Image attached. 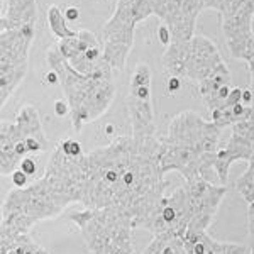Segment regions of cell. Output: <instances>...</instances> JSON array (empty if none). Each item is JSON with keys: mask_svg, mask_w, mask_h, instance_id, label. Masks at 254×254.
<instances>
[{"mask_svg": "<svg viewBox=\"0 0 254 254\" xmlns=\"http://www.w3.org/2000/svg\"><path fill=\"white\" fill-rule=\"evenodd\" d=\"M158 36H159V41H161L163 46L168 48V44H170V41H171V31H170V27L165 26V24H161V26H159V29H158Z\"/></svg>", "mask_w": 254, "mask_h": 254, "instance_id": "24", "label": "cell"}, {"mask_svg": "<svg viewBox=\"0 0 254 254\" xmlns=\"http://www.w3.org/2000/svg\"><path fill=\"white\" fill-rule=\"evenodd\" d=\"M159 0H117V9L102 31L104 60L114 69H124L127 56L134 44V29L137 22L156 15Z\"/></svg>", "mask_w": 254, "mask_h": 254, "instance_id": "4", "label": "cell"}, {"mask_svg": "<svg viewBox=\"0 0 254 254\" xmlns=\"http://www.w3.org/2000/svg\"><path fill=\"white\" fill-rule=\"evenodd\" d=\"M46 17H48V26L51 29L53 34L56 36V39H68V38H75L78 34V31L75 29H69L68 26V20L64 17V12H61V9L58 5H49L48 12H46Z\"/></svg>", "mask_w": 254, "mask_h": 254, "instance_id": "18", "label": "cell"}, {"mask_svg": "<svg viewBox=\"0 0 254 254\" xmlns=\"http://www.w3.org/2000/svg\"><path fill=\"white\" fill-rule=\"evenodd\" d=\"M19 170L22 171V173H26L27 176H32L38 171V163H36V159L34 156H27V158H24L22 161H20V165H19Z\"/></svg>", "mask_w": 254, "mask_h": 254, "instance_id": "22", "label": "cell"}, {"mask_svg": "<svg viewBox=\"0 0 254 254\" xmlns=\"http://www.w3.org/2000/svg\"><path fill=\"white\" fill-rule=\"evenodd\" d=\"M64 208L60 205L56 196L48 190L41 180L26 188H15L7 195V200L2 205V212H19L31 217L36 222L53 219L60 215Z\"/></svg>", "mask_w": 254, "mask_h": 254, "instance_id": "10", "label": "cell"}, {"mask_svg": "<svg viewBox=\"0 0 254 254\" xmlns=\"http://www.w3.org/2000/svg\"><path fill=\"white\" fill-rule=\"evenodd\" d=\"M36 26L0 31V102L5 104L27 73L29 48Z\"/></svg>", "mask_w": 254, "mask_h": 254, "instance_id": "5", "label": "cell"}, {"mask_svg": "<svg viewBox=\"0 0 254 254\" xmlns=\"http://www.w3.org/2000/svg\"><path fill=\"white\" fill-rule=\"evenodd\" d=\"M27 176L26 173H22L20 170H15L14 173L10 175V180H12V185H14L15 188H26L27 185Z\"/></svg>", "mask_w": 254, "mask_h": 254, "instance_id": "23", "label": "cell"}, {"mask_svg": "<svg viewBox=\"0 0 254 254\" xmlns=\"http://www.w3.org/2000/svg\"><path fill=\"white\" fill-rule=\"evenodd\" d=\"M236 188L246 202L254 203V159L249 161L248 170H246L243 176L236 182Z\"/></svg>", "mask_w": 254, "mask_h": 254, "instance_id": "19", "label": "cell"}, {"mask_svg": "<svg viewBox=\"0 0 254 254\" xmlns=\"http://www.w3.org/2000/svg\"><path fill=\"white\" fill-rule=\"evenodd\" d=\"M92 254H136L134 224L117 208H85L69 214Z\"/></svg>", "mask_w": 254, "mask_h": 254, "instance_id": "3", "label": "cell"}, {"mask_svg": "<svg viewBox=\"0 0 254 254\" xmlns=\"http://www.w3.org/2000/svg\"><path fill=\"white\" fill-rule=\"evenodd\" d=\"M227 85H231V71H229L227 64L224 63L222 66L217 68V71L212 73L207 80H203L200 85H196V88H198V92H200V97L203 98V104L207 105L208 102L217 95V92H219L220 88L227 87Z\"/></svg>", "mask_w": 254, "mask_h": 254, "instance_id": "15", "label": "cell"}, {"mask_svg": "<svg viewBox=\"0 0 254 254\" xmlns=\"http://www.w3.org/2000/svg\"><path fill=\"white\" fill-rule=\"evenodd\" d=\"M248 63V69H249V88H251L253 95H254V56L249 61H246ZM254 105V102H253Z\"/></svg>", "mask_w": 254, "mask_h": 254, "instance_id": "28", "label": "cell"}, {"mask_svg": "<svg viewBox=\"0 0 254 254\" xmlns=\"http://www.w3.org/2000/svg\"><path fill=\"white\" fill-rule=\"evenodd\" d=\"M63 12H64V17H66L68 22H75V20L80 19L78 7H66V9H64Z\"/></svg>", "mask_w": 254, "mask_h": 254, "instance_id": "26", "label": "cell"}, {"mask_svg": "<svg viewBox=\"0 0 254 254\" xmlns=\"http://www.w3.org/2000/svg\"><path fill=\"white\" fill-rule=\"evenodd\" d=\"M51 69L60 76V85L71 109V124L80 132L85 124L104 116L116 98V83L112 75L87 76L73 69L60 55L58 48L51 46L46 55Z\"/></svg>", "mask_w": 254, "mask_h": 254, "instance_id": "2", "label": "cell"}, {"mask_svg": "<svg viewBox=\"0 0 254 254\" xmlns=\"http://www.w3.org/2000/svg\"><path fill=\"white\" fill-rule=\"evenodd\" d=\"M136 149L132 136H119L110 144L81 156L85 183L80 203H83L85 208L121 210L124 205L122 180Z\"/></svg>", "mask_w": 254, "mask_h": 254, "instance_id": "1", "label": "cell"}, {"mask_svg": "<svg viewBox=\"0 0 254 254\" xmlns=\"http://www.w3.org/2000/svg\"><path fill=\"white\" fill-rule=\"evenodd\" d=\"M36 20H38L36 0H7V3H3L2 17H0V31L36 26Z\"/></svg>", "mask_w": 254, "mask_h": 254, "instance_id": "14", "label": "cell"}, {"mask_svg": "<svg viewBox=\"0 0 254 254\" xmlns=\"http://www.w3.org/2000/svg\"><path fill=\"white\" fill-rule=\"evenodd\" d=\"M58 147L63 151V154H66L68 158H78V156H81V154H85L83 147H81L80 142L75 141V139H71V137H66V139H63V141H60Z\"/></svg>", "mask_w": 254, "mask_h": 254, "instance_id": "20", "label": "cell"}, {"mask_svg": "<svg viewBox=\"0 0 254 254\" xmlns=\"http://www.w3.org/2000/svg\"><path fill=\"white\" fill-rule=\"evenodd\" d=\"M132 139L137 142L158 137L154 109L151 100V69L146 63H137L130 78L129 93L126 97Z\"/></svg>", "mask_w": 254, "mask_h": 254, "instance_id": "6", "label": "cell"}, {"mask_svg": "<svg viewBox=\"0 0 254 254\" xmlns=\"http://www.w3.org/2000/svg\"><path fill=\"white\" fill-rule=\"evenodd\" d=\"M163 144H165V141H163ZM202 158L203 154H198L196 151L188 149V147L165 144L161 154V171L163 175L178 171L185 178V182H191L200 176Z\"/></svg>", "mask_w": 254, "mask_h": 254, "instance_id": "13", "label": "cell"}, {"mask_svg": "<svg viewBox=\"0 0 254 254\" xmlns=\"http://www.w3.org/2000/svg\"><path fill=\"white\" fill-rule=\"evenodd\" d=\"M55 114L58 117H64L66 114H71V109H69L68 102L64 100H56L55 102Z\"/></svg>", "mask_w": 254, "mask_h": 254, "instance_id": "25", "label": "cell"}, {"mask_svg": "<svg viewBox=\"0 0 254 254\" xmlns=\"http://www.w3.org/2000/svg\"><path fill=\"white\" fill-rule=\"evenodd\" d=\"M44 81H46V83H49V85H56V83H60V76H58V73H56L55 69H51V71L44 75Z\"/></svg>", "mask_w": 254, "mask_h": 254, "instance_id": "30", "label": "cell"}, {"mask_svg": "<svg viewBox=\"0 0 254 254\" xmlns=\"http://www.w3.org/2000/svg\"><path fill=\"white\" fill-rule=\"evenodd\" d=\"M187 254H215L219 241L212 239L207 231H193L188 229L183 236Z\"/></svg>", "mask_w": 254, "mask_h": 254, "instance_id": "16", "label": "cell"}, {"mask_svg": "<svg viewBox=\"0 0 254 254\" xmlns=\"http://www.w3.org/2000/svg\"><path fill=\"white\" fill-rule=\"evenodd\" d=\"M253 102H254V95H253L251 88H249V87L248 88H243V104L248 105V107H251Z\"/></svg>", "mask_w": 254, "mask_h": 254, "instance_id": "29", "label": "cell"}, {"mask_svg": "<svg viewBox=\"0 0 254 254\" xmlns=\"http://www.w3.org/2000/svg\"><path fill=\"white\" fill-rule=\"evenodd\" d=\"M105 132H107V134H114V126H112V124H107V126H105Z\"/></svg>", "mask_w": 254, "mask_h": 254, "instance_id": "31", "label": "cell"}, {"mask_svg": "<svg viewBox=\"0 0 254 254\" xmlns=\"http://www.w3.org/2000/svg\"><path fill=\"white\" fill-rule=\"evenodd\" d=\"M56 48L69 66L81 75H112L114 68L104 60V44L93 32L80 29L75 38L58 41Z\"/></svg>", "mask_w": 254, "mask_h": 254, "instance_id": "8", "label": "cell"}, {"mask_svg": "<svg viewBox=\"0 0 254 254\" xmlns=\"http://www.w3.org/2000/svg\"><path fill=\"white\" fill-rule=\"evenodd\" d=\"M180 87H182V78H176V76H168V92L175 93L178 92Z\"/></svg>", "mask_w": 254, "mask_h": 254, "instance_id": "27", "label": "cell"}, {"mask_svg": "<svg viewBox=\"0 0 254 254\" xmlns=\"http://www.w3.org/2000/svg\"><path fill=\"white\" fill-rule=\"evenodd\" d=\"M220 132L222 129L212 121H205L198 114L185 110L170 121L168 134L163 141L166 146L188 147L198 154H207L220 147Z\"/></svg>", "mask_w": 254, "mask_h": 254, "instance_id": "7", "label": "cell"}, {"mask_svg": "<svg viewBox=\"0 0 254 254\" xmlns=\"http://www.w3.org/2000/svg\"><path fill=\"white\" fill-rule=\"evenodd\" d=\"M188 196H190L191 208H193V219L188 229L193 231H207L214 222L215 214L220 207L224 195L227 193V187L212 185L203 178H195L191 182H185Z\"/></svg>", "mask_w": 254, "mask_h": 254, "instance_id": "11", "label": "cell"}, {"mask_svg": "<svg viewBox=\"0 0 254 254\" xmlns=\"http://www.w3.org/2000/svg\"><path fill=\"white\" fill-rule=\"evenodd\" d=\"M193 219L190 196H188L185 183L176 187L168 196L159 200L156 210L146 220L142 229L149 231L153 236L158 234H176L180 237L185 236Z\"/></svg>", "mask_w": 254, "mask_h": 254, "instance_id": "9", "label": "cell"}, {"mask_svg": "<svg viewBox=\"0 0 254 254\" xmlns=\"http://www.w3.org/2000/svg\"><path fill=\"white\" fill-rule=\"evenodd\" d=\"M3 254H49V253L31 239V241H27V243H22L20 246H17V248L10 249V251H7Z\"/></svg>", "mask_w": 254, "mask_h": 254, "instance_id": "21", "label": "cell"}, {"mask_svg": "<svg viewBox=\"0 0 254 254\" xmlns=\"http://www.w3.org/2000/svg\"><path fill=\"white\" fill-rule=\"evenodd\" d=\"M224 63L225 61L222 60L220 51L217 49L215 44L205 36L195 34L190 46H188L183 78H188L193 83L200 85Z\"/></svg>", "mask_w": 254, "mask_h": 254, "instance_id": "12", "label": "cell"}, {"mask_svg": "<svg viewBox=\"0 0 254 254\" xmlns=\"http://www.w3.org/2000/svg\"><path fill=\"white\" fill-rule=\"evenodd\" d=\"M142 254H187V249L183 237L168 232L154 236Z\"/></svg>", "mask_w": 254, "mask_h": 254, "instance_id": "17", "label": "cell"}]
</instances>
